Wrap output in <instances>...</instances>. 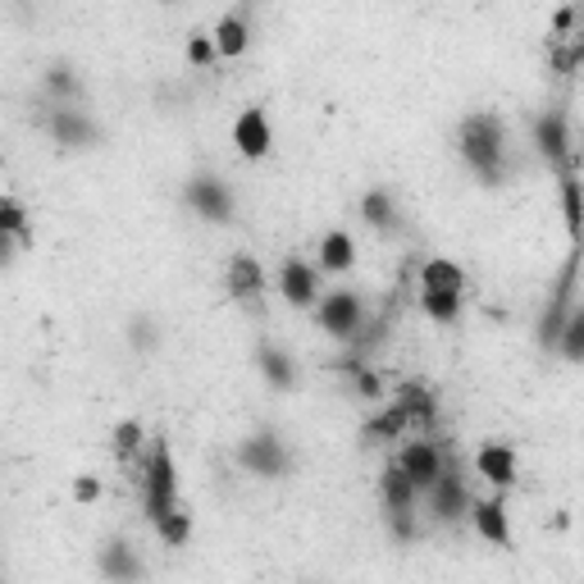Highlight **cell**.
Returning <instances> with one entry per match:
<instances>
[{
    "label": "cell",
    "mask_w": 584,
    "mask_h": 584,
    "mask_svg": "<svg viewBox=\"0 0 584 584\" xmlns=\"http://www.w3.org/2000/svg\"><path fill=\"white\" fill-rule=\"evenodd\" d=\"M187 206H197L206 220H215V224L233 220V197H229V187L220 179H192L187 183Z\"/></svg>",
    "instance_id": "obj_8"
},
{
    "label": "cell",
    "mask_w": 584,
    "mask_h": 584,
    "mask_svg": "<svg viewBox=\"0 0 584 584\" xmlns=\"http://www.w3.org/2000/svg\"><path fill=\"white\" fill-rule=\"evenodd\" d=\"M580 261H584V243L571 247L567 265H561V274H557V288L548 297V311H544V320H538V342H544V348H557L561 329H567V320L575 311V274H580Z\"/></svg>",
    "instance_id": "obj_3"
},
{
    "label": "cell",
    "mask_w": 584,
    "mask_h": 584,
    "mask_svg": "<svg viewBox=\"0 0 584 584\" xmlns=\"http://www.w3.org/2000/svg\"><path fill=\"white\" fill-rule=\"evenodd\" d=\"M411 493H416V484H411V475L402 470V462H388V470H384V503H388V511H411Z\"/></svg>",
    "instance_id": "obj_20"
},
{
    "label": "cell",
    "mask_w": 584,
    "mask_h": 584,
    "mask_svg": "<svg viewBox=\"0 0 584 584\" xmlns=\"http://www.w3.org/2000/svg\"><path fill=\"white\" fill-rule=\"evenodd\" d=\"M457 146H462V160L480 174L489 187H497L507 179V138H503V119L480 111L462 124L457 133Z\"/></svg>",
    "instance_id": "obj_1"
},
{
    "label": "cell",
    "mask_w": 584,
    "mask_h": 584,
    "mask_svg": "<svg viewBox=\"0 0 584 584\" xmlns=\"http://www.w3.org/2000/svg\"><path fill=\"white\" fill-rule=\"evenodd\" d=\"M425 288L429 293H466V274L452 261H429L425 265Z\"/></svg>",
    "instance_id": "obj_21"
},
{
    "label": "cell",
    "mask_w": 584,
    "mask_h": 584,
    "mask_svg": "<svg viewBox=\"0 0 584 584\" xmlns=\"http://www.w3.org/2000/svg\"><path fill=\"white\" fill-rule=\"evenodd\" d=\"M429 507H434L439 521H457V516L466 511V484H462V475L452 462H443L439 480L429 484Z\"/></svg>",
    "instance_id": "obj_7"
},
{
    "label": "cell",
    "mask_w": 584,
    "mask_h": 584,
    "mask_svg": "<svg viewBox=\"0 0 584 584\" xmlns=\"http://www.w3.org/2000/svg\"><path fill=\"white\" fill-rule=\"evenodd\" d=\"M229 293H233V301H243V307L261 311L265 274H261V265H256L251 256H233V265H229Z\"/></svg>",
    "instance_id": "obj_11"
},
{
    "label": "cell",
    "mask_w": 584,
    "mask_h": 584,
    "mask_svg": "<svg viewBox=\"0 0 584 584\" xmlns=\"http://www.w3.org/2000/svg\"><path fill=\"white\" fill-rule=\"evenodd\" d=\"M398 402L406 406V416H411V425L416 429H425V434H434L439 429V402H434V393H429L425 384H398Z\"/></svg>",
    "instance_id": "obj_12"
},
{
    "label": "cell",
    "mask_w": 584,
    "mask_h": 584,
    "mask_svg": "<svg viewBox=\"0 0 584 584\" xmlns=\"http://www.w3.org/2000/svg\"><path fill=\"white\" fill-rule=\"evenodd\" d=\"M256 361H261V371H265V379L274 384V388H293V361L278 352V348H270V342H261V352H256Z\"/></svg>",
    "instance_id": "obj_23"
},
{
    "label": "cell",
    "mask_w": 584,
    "mask_h": 584,
    "mask_svg": "<svg viewBox=\"0 0 584 584\" xmlns=\"http://www.w3.org/2000/svg\"><path fill=\"white\" fill-rule=\"evenodd\" d=\"M51 88L64 92V96H74V92H78V82L69 78V69H55V74H51Z\"/></svg>",
    "instance_id": "obj_33"
},
{
    "label": "cell",
    "mask_w": 584,
    "mask_h": 584,
    "mask_svg": "<svg viewBox=\"0 0 584 584\" xmlns=\"http://www.w3.org/2000/svg\"><path fill=\"white\" fill-rule=\"evenodd\" d=\"M0 224H5V233H24V210H18L14 197L0 202Z\"/></svg>",
    "instance_id": "obj_30"
},
{
    "label": "cell",
    "mask_w": 584,
    "mask_h": 584,
    "mask_svg": "<svg viewBox=\"0 0 584 584\" xmlns=\"http://www.w3.org/2000/svg\"><path fill=\"white\" fill-rule=\"evenodd\" d=\"M361 320H365V301L356 293H329V301H324V311H320V324L334 338H356Z\"/></svg>",
    "instance_id": "obj_6"
},
{
    "label": "cell",
    "mask_w": 584,
    "mask_h": 584,
    "mask_svg": "<svg viewBox=\"0 0 584 584\" xmlns=\"http://www.w3.org/2000/svg\"><path fill=\"white\" fill-rule=\"evenodd\" d=\"M548 64L557 78H571L584 64V0H571L561 5L548 33Z\"/></svg>",
    "instance_id": "obj_2"
},
{
    "label": "cell",
    "mask_w": 584,
    "mask_h": 584,
    "mask_svg": "<svg viewBox=\"0 0 584 584\" xmlns=\"http://www.w3.org/2000/svg\"><path fill=\"white\" fill-rule=\"evenodd\" d=\"M475 466H480V475H489L497 489H507L516 480V457H511V447H503V443H484Z\"/></svg>",
    "instance_id": "obj_17"
},
{
    "label": "cell",
    "mask_w": 584,
    "mask_h": 584,
    "mask_svg": "<svg viewBox=\"0 0 584 584\" xmlns=\"http://www.w3.org/2000/svg\"><path fill=\"white\" fill-rule=\"evenodd\" d=\"M406 425H411L406 406H402V402H393V406L384 411V416H375L371 425L361 429V439H365V443H388V439H402V429H406Z\"/></svg>",
    "instance_id": "obj_19"
},
{
    "label": "cell",
    "mask_w": 584,
    "mask_h": 584,
    "mask_svg": "<svg viewBox=\"0 0 584 584\" xmlns=\"http://www.w3.org/2000/svg\"><path fill=\"white\" fill-rule=\"evenodd\" d=\"M420 301H425V311H429V315H434V320H443V324H447V320H457L462 293H429V288H425V293H420Z\"/></svg>",
    "instance_id": "obj_28"
},
{
    "label": "cell",
    "mask_w": 584,
    "mask_h": 584,
    "mask_svg": "<svg viewBox=\"0 0 584 584\" xmlns=\"http://www.w3.org/2000/svg\"><path fill=\"white\" fill-rule=\"evenodd\" d=\"M561 183V206H567V229H571V243H584V183H580V165L557 174Z\"/></svg>",
    "instance_id": "obj_14"
},
{
    "label": "cell",
    "mask_w": 584,
    "mask_h": 584,
    "mask_svg": "<svg viewBox=\"0 0 584 584\" xmlns=\"http://www.w3.org/2000/svg\"><path fill=\"white\" fill-rule=\"evenodd\" d=\"M361 215H365V220H371L375 229H393V224H398V215H393V206H388L384 192H365Z\"/></svg>",
    "instance_id": "obj_27"
},
{
    "label": "cell",
    "mask_w": 584,
    "mask_h": 584,
    "mask_svg": "<svg viewBox=\"0 0 584 584\" xmlns=\"http://www.w3.org/2000/svg\"><path fill=\"white\" fill-rule=\"evenodd\" d=\"M215 51H220V47H210V41H206V37H197V41H192V47H187L192 64H210V60H215Z\"/></svg>",
    "instance_id": "obj_32"
},
{
    "label": "cell",
    "mask_w": 584,
    "mask_h": 584,
    "mask_svg": "<svg viewBox=\"0 0 584 584\" xmlns=\"http://www.w3.org/2000/svg\"><path fill=\"white\" fill-rule=\"evenodd\" d=\"M138 443H142V425H138V420H124V425L115 429V452L128 462V457L138 452Z\"/></svg>",
    "instance_id": "obj_29"
},
{
    "label": "cell",
    "mask_w": 584,
    "mask_h": 584,
    "mask_svg": "<svg viewBox=\"0 0 584 584\" xmlns=\"http://www.w3.org/2000/svg\"><path fill=\"white\" fill-rule=\"evenodd\" d=\"M233 142L243 156L251 160H261L265 151H270V124H265V111H243V119L233 124Z\"/></svg>",
    "instance_id": "obj_13"
},
{
    "label": "cell",
    "mask_w": 584,
    "mask_h": 584,
    "mask_svg": "<svg viewBox=\"0 0 584 584\" xmlns=\"http://www.w3.org/2000/svg\"><path fill=\"white\" fill-rule=\"evenodd\" d=\"M105 571H111V575H133L138 567L124 557V544H111V557H105Z\"/></svg>",
    "instance_id": "obj_31"
},
{
    "label": "cell",
    "mask_w": 584,
    "mask_h": 584,
    "mask_svg": "<svg viewBox=\"0 0 584 584\" xmlns=\"http://www.w3.org/2000/svg\"><path fill=\"white\" fill-rule=\"evenodd\" d=\"M78 503H92V497H96V480H78Z\"/></svg>",
    "instance_id": "obj_34"
},
{
    "label": "cell",
    "mask_w": 584,
    "mask_h": 584,
    "mask_svg": "<svg viewBox=\"0 0 584 584\" xmlns=\"http://www.w3.org/2000/svg\"><path fill=\"white\" fill-rule=\"evenodd\" d=\"M215 47H220V55H243V51H247V14H229V18H220Z\"/></svg>",
    "instance_id": "obj_22"
},
{
    "label": "cell",
    "mask_w": 584,
    "mask_h": 584,
    "mask_svg": "<svg viewBox=\"0 0 584 584\" xmlns=\"http://www.w3.org/2000/svg\"><path fill=\"white\" fill-rule=\"evenodd\" d=\"M398 462H402V470L411 475V484H416V489H429V484L439 480V470H443L439 443H429V439H420V443H406Z\"/></svg>",
    "instance_id": "obj_10"
},
{
    "label": "cell",
    "mask_w": 584,
    "mask_h": 584,
    "mask_svg": "<svg viewBox=\"0 0 584 584\" xmlns=\"http://www.w3.org/2000/svg\"><path fill=\"white\" fill-rule=\"evenodd\" d=\"M237 457H243V466H247V470L270 475V480H274V475H284V470H288V452H284V443H278L274 434H256V439H247Z\"/></svg>",
    "instance_id": "obj_9"
},
{
    "label": "cell",
    "mask_w": 584,
    "mask_h": 584,
    "mask_svg": "<svg viewBox=\"0 0 584 584\" xmlns=\"http://www.w3.org/2000/svg\"><path fill=\"white\" fill-rule=\"evenodd\" d=\"M534 146H538V156L548 160L553 174H567V169L580 165V156L571 151V138H567V111H548L534 124Z\"/></svg>",
    "instance_id": "obj_5"
},
{
    "label": "cell",
    "mask_w": 584,
    "mask_h": 584,
    "mask_svg": "<svg viewBox=\"0 0 584 584\" xmlns=\"http://www.w3.org/2000/svg\"><path fill=\"white\" fill-rule=\"evenodd\" d=\"M475 530H480L489 544L507 548L511 544V530H507V511H503V497H489V503H475Z\"/></svg>",
    "instance_id": "obj_15"
},
{
    "label": "cell",
    "mask_w": 584,
    "mask_h": 584,
    "mask_svg": "<svg viewBox=\"0 0 584 584\" xmlns=\"http://www.w3.org/2000/svg\"><path fill=\"white\" fill-rule=\"evenodd\" d=\"M51 133L64 142V146H88L96 138V128L88 124V115L74 111V105H64V111L51 115Z\"/></svg>",
    "instance_id": "obj_16"
},
{
    "label": "cell",
    "mask_w": 584,
    "mask_h": 584,
    "mask_svg": "<svg viewBox=\"0 0 584 584\" xmlns=\"http://www.w3.org/2000/svg\"><path fill=\"white\" fill-rule=\"evenodd\" d=\"M561 356L567 361H584V301H575V311L567 320V329H561Z\"/></svg>",
    "instance_id": "obj_24"
},
{
    "label": "cell",
    "mask_w": 584,
    "mask_h": 584,
    "mask_svg": "<svg viewBox=\"0 0 584 584\" xmlns=\"http://www.w3.org/2000/svg\"><path fill=\"white\" fill-rule=\"evenodd\" d=\"M251 5H256V0H243V14H247V10H251Z\"/></svg>",
    "instance_id": "obj_35"
},
{
    "label": "cell",
    "mask_w": 584,
    "mask_h": 584,
    "mask_svg": "<svg viewBox=\"0 0 584 584\" xmlns=\"http://www.w3.org/2000/svg\"><path fill=\"white\" fill-rule=\"evenodd\" d=\"M174 497H179V484H174V462H169V443L156 439L151 443V462L142 470V507L151 521H160L165 511H174Z\"/></svg>",
    "instance_id": "obj_4"
},
{
    "label": "cell",
    "mask_w": 584,
    "mask_h": 584,
    "mask_svg": "<svg viewBox=\"0 0 584 584\" xmlns=\"http://www.w3.org/2000/svg\"><path fill=\"white\" fill-rule=\"evenodd\" d=\"M278 288H284V297L293 301V307H307V301L315 297V274L293 256V261H284V270H278Z\"/></svg>",
    "instance_id": "obj_18"
},
{
    "label": "cell",
    "mask_w": 584,
    "mask_h": 584,
    "mask_svg": "<svg viewBox=\"0 0 584 584\" xmlns=\"http://www.w3.org/2000/svg\"><path fill=\"white\" fill-rule=\"evenodd\" d=\"M320 261H324V270H348L352 265V237L348 233H329L320 243Z\"/></svg>",
    "instance_id": "obj_25"
},
{
    "label": "cell",
    "mask_w": 584,
    "mask_h": 584,
    "mask_svg": "<svg viewBox=\"0 0 584 584\" xmlns=\"http://www.w3.org/2000/svg\"><path fill=\"white\" fill-rule=\"evenodd\" d=\"M156 530H160V538L169 548H179V544H187V534H192V521H187V511H165L160 521H156Z\"/></svg>",
    "instance_id": "obj_26"
}]
</instances>
